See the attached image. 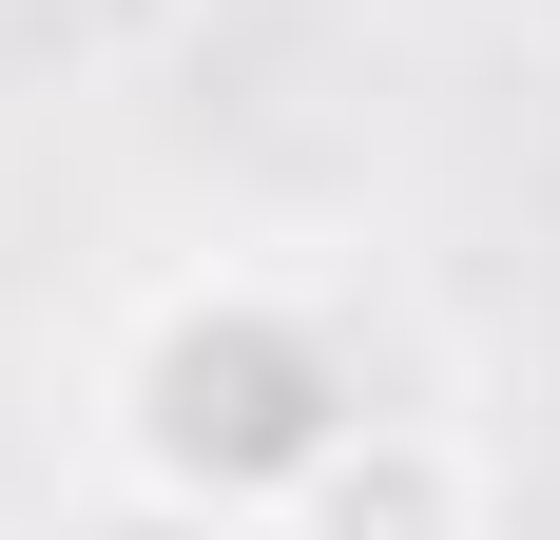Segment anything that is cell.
Masks as SVG:
<instances>
[{"instance_id":"cell-3","label":"cell","mask_w":560,"mask_h":540,"mask_svg":"<svg viewBox=\"0 0 560 540\" xmlns=\"http://www.w3.org/2000/svg\"><path fill=\"white\" fill-rule=\"evenodd\" d=\"M58 540H271V521H232V502H194V483H136V463H116L97 502H58Z\"/></svg>"},{"instance_id":"cell-1","label":"cell","mask_w":560,"mask_h":540,"mask_svg":"<svg viewBox=\"0 0 560 540\" xmlns=\"http://www.w3.org/2000/svg\"><path fill=\"white\" fill-rule=\"evenodd\" d=\"M348 406H368V386H348V348L290 309V290H252V270L174 290V309L116 348V463H136V483L232 502V521H271Z\"/></svg>"},{"instance_id":"cell-2","label":"cell","mask_w":560,"mask_h":540,"mask_svg":"<svg viewBox=\"0 0 560 540\" xmlns=\"http://www.w3.org/2000/svg\"><path fill=\"white\" fill-rule=\"evenodd\" d=\"M271 540H503V502H483V444L464 425L348 406V425L310 444V483L271 502Z\"/></svg>"}]
</instances>
